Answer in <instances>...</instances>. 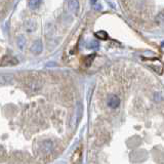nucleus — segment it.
Here are the masks:
<instances>
[{"label": "nucleus", "instance_id": "obj_9", "mask_svg": "<svg viewBox=\"0 0 164 164\" xmlns=\"http://www.w3.org/2000/svg\"><path fill=\"white\" fill-rule=\"evenodd\" d=\"M86 46H87V48H90V49H97L98 47V43L97 41H94V40H92V41L88 42V44Z\"/></svg>", "mask_w": 164, "mask_h": 164}, {"label": "nucleus", "instance_id": "obj_8", "mask_svg": "<svg viewBox=\"0 0 164 164\" xmlns=\"http://www.w3.org/2000/svg\"><path fill=\"white\" fill-rule=\"evenodd\" d=\"M25 27H26V30L29 32L33 31V30L36 29V23L33 22V21H28L26 23V25H25Z\"/></svg>", "mask_w": 164, "mask_h": 164}, {"label": "nucleus", "instance_id": "obj_6", "mask_svg": "<svg viewBox=\"0 0 164 164\" xmlns=\"http://www.w3.org/2000/svg\"><path fill=\"white\" fill-rule=\"evenodd\" d=\"M41 0H28V5L31 9H37L40 6Z\"/></svg>", "mask_w": 164, "mask_h": 164}, {"label": "nucleus", "instance_id": "obj_10", "mask_svg": "<svg viewBox=\"0 0 164 164\" xmlns=\"http://www.w3.org/2000/svg\"><path fill=\"white\" fill-rule=\"evenodd\" d=\"M95 35H97V37H98L100 39H107L108 38L107 33L104 32V31H100V32L95 33Z\"/></svg>", "mask_w": 164, "mask_h": 164}, {"label": "nucleus", "instance_id": "obj_11", "mask_svg": "<svg viewBox=\"0 0 164 164\" xmlns=\"http://www.w3.org/2000/svg\"><path fill=\"white\" fill-rule=\"evenodd\" d=\"M94 59V54L92 55H88V57H85L84 62H85V65H86V67H88V66H90V64H91L92 60Z\"/></svg>", "mask_w": 164, "mask_h": 164}, {"label": "nucleus", "instance_id": "obj_1", "mask_svg": "<svg viewBox=\"0 0 164 164\" xmlns=\"http://www.w3.org/2000/svg\"><path fill=\"white\" fill-rule=\"evenodd\" d=\"M107 103L110 108L116 109V108H118L120 105V98L115 94H111V95H109V97H108Z\"/></svg>", "mask_w": 164, "mask_h": 164}, {"label": "nucleus", "instance_id": "obj_3", "mask_svg": "<svg viewBox=\"0 0 164 164\" xmlns=\"http://www.w3.org/2000/svg\"><path fill=\"white\" fill-rule=\"evenodd\" d=\"M68 7L72 12L77 14V12L79 11V2H78V0H69L68 1Z\"/></svg>", "mask_w": 164, "mask_h": 164}, {"label": "nucleus", "instance_id": "obj_7", "mask_svg": "<svg viewBox=\"0 0 164 164\" xmlns=\"http://www.w3.org/2000/svg\"><path fill=\"white\" fill-rule=\"evenodd\" d=\"M17 46H19L20 49H24L25 47V44H26V39H25V37L23 36V35H19L17 38Z\"/></svg>", "mask_w": 164, "mask_h": 164}, {"label": "nucleus", "instance_id": "obj_4", "mask_svg": "<svg viewBox=\"0 0 164 164\" xmlns=\"http://www.w3.org/2000/svg\"><path fill=\"white\" fill-rule=\"evenodd\" d=\"M31 50L34 52L35 54H39L42 51V42L41 40H36V41L33 43Z\"/></svg>", "mask_w": 164, "mask_h": 164}, {"label": "nucleus", "instance_id": "obj_2", "mask_svg": "<svg viewBox=\"0 0 164 164\" xmlns=\"http://www.w3.org/2000/svg\"><path fill=\"white\" fill-rule=\"evenodd\" d=\"M82 161V147H78L72 156L73 164H81Z\"/></svg>", "mask_w": 164, "mask_h": 164}, {"label": "nucleus", "instance_id": "obj_12", "mask_svg": "<svg viewBox=\"0 0 164 164\" xmlns=\"http://www.w3.org/2000/svg\"><path fill=\"white\" fill-rule=\"evenodd\" d=\"M97 1V0H90V3H91V4H94Z\"/></svg>", "mask_w": 164, "mask_h": 164}, {"label": "nucleus", "instance_id": "obj_5", "mask_svg": "<svg viewBox=\"0 0 164 164\" xmlns=\"http://www.w3.org/2000/svg\"><path fill=\"white\" fill-rule=\"evenodd\" d=\"M17 64V60L14 57H5L2 60V66H6V65H16Z\"/></svg>", "mask_w": 164, "mask_h": 164}]
</instances>
